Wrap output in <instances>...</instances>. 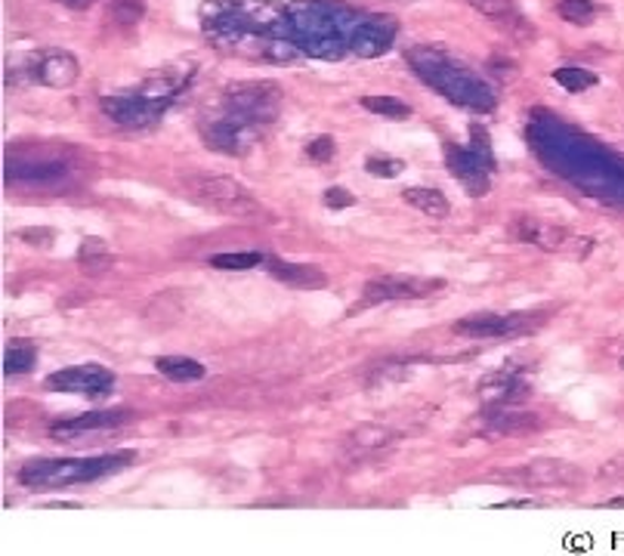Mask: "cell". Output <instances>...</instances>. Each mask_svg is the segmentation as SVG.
Wrapping results in <instances>:
<instances>
[{
	"instance_id": "1",
	"label": "cell",
	"mask_w": 624,
	"mask_h": 556,
	"mask_svg": "<svg viewBox=\"0 0 624 556\" xmlns=\"http://www.w3.org/2000/svg\"><path fill=\"white\" fill-rule=\"evenodd\" d=\"M201 29L208 41L232 56L291 63L303 56L297 47L291 10L279 0H204Z\"/></svg>"
},
{
	"instance_id": "10",
	"label": "cell",
	"mask_w": 624,
	"mask_h": 556,
	"mask_svg": "<svg viewBox=\"0 0 624 556\" xmlns=\"http://www.w3.org/2000/svg\"><path fill=\"white\" fill-rule=\"evenodd\" d=\"M49 390L56 393H78V396H109V390L115 387V375L97 365V362H87V365H71V368H59L47 377Z\"/></svg>"
},
{
	"instance_id": "9",
	"label": "cell",
	"mask_w": 624,
	"mask_h": 556,
	"mask_svg": "<svg viewBox=\"0 0 624 556\" xmlns=\"http://www.w3.org/2000/svg\"><path fill=\"white\" fill-rule=\"evenodd\" d=\"M445 288V278L424 276H380L365 285L361 307H371L380 300H424V297L439 294Z\"/></svg>"
},
{
	"instance_id": "6",
	"label": "cell",
	"mask_w": 624,
	"mask_h": 556,
	"mask_svg": "<svg viewBox=\"0 0 624 556\" xmlns=\"http://www.w3.org/2000/svg\"><path fill=\"white\" fill-rule=\"evenodd\" d=\"M226 109L254 124H269L281 112V87L272 81H242L226 87Z\"/></svg>"
},
{
	"instance_id": "28",
	"label": "cell",
	"mask_w": 624,
	"mask_h": 556,
	"mask_svg": "<svg viewBox=\"0 0 624 556\" xmlns=\"http://www.w3.org/2000/svg\"><path fill=\"white\" fill-rule=\"evenodd\" d=\"M349 440L356 442L359 448H383V445H390L395 440V433L380 424H361L349 433Z\"/></svg>"
},
{
	"instance_id": "14",
	"label": "cell",
	"mask_w": 624,
	"mask_h": 556,
	"mask_svg": "<svg viewBox=\"0 0 624 556\" xmlns=\"http://www.w3.org/2000/svg\"><path fill=\"white\" fill-rule=\"evenodd\" d=\"M395 32V19L390 16H361L356 32L349 37V53H356L361 59H378L387 49L393 47Z\"/></svg>"
},
{
	"instance_id": "3",
	"label": "cell",
	"mask_w": 624,
	"mask_h": 556,
	"mask_svg": "<svg viewBox=\"0 0 624 556\" xmlns=\"http://www.w3.org/2000/svg\"><path fill=\"white\" fill-rule=\"evenodd\" d=\"M409 63L430 87H436L443 97L458 102L464 109H473V112H489V109H494V93L489 90V84L482 81L473 68H467L464 63H458V59H452L443 49H411Z\"/></svg>"
},
{
	"instance_id": "8",
	"label": "cell",
	"mask_w": 624,
	"mask_h": 556,
	"mask_svg": "<svg viewBox=\"0 0 624 556\" xmlns=\"http://www.w3.org/2000/svg\"><path fill=\"white\" fill-rule=\"evenodd\" d=\"M19 75L22 81L44 84V87H53V90H66L71 84L78 81L81 75V66L78 59L68 53V49H41V53H29L19 59Z\"/></svg>"
},
{
	"instance_id": "19",
	"label": "cell",
	"mask_w": 624,
	"mask_h": 556,
	"mask_svg": "<svg viewBox=\"0 0 624 556\" xmlns=\"http://www.w3.org/2000/svg\"><path fill=\"white\" fill-rule=\"evenodd\" d=\"M131 421V411L118 409V411H90V414H81L75 421H66V424L53 426V440L66 442V436H78V433H87V430H112V426H121Z\"/></svg>"
},
{
	"instance_id": "22",
	"label": "cell",
	"mask_w": 624,
	"mask_h": 556,
	"mask_svg": "<svg viewBox=\"0 0 624 556\" xmlns=\"http://www.w3.org/2000/svg\"><path fill=\"white\" fill-rule=\"evenodd\" d=\"M68 164L66 162H29V164H10L7 170V180H22V182H53L59 177H66Z\"/></svg>"
},
{
	"instance_id": "32",
	"label": "cell",
	"mask_w": 624,
	"mask_h": 556,
	"mask_svg": "<svg viewBox=\"0 0 624 556\" xmlns=\"http://www.w3.org/2000/svg\"><path fill=\"white\" fill-rule=\"evenodd\" d=\"M365 170H368L371 177H380V180H393V177H399V174L405 170V164L399 162V158H383V155H371V158L365 162Z\"/></svg>"
},
{
	"instance_id": "4",
	"label": "cell",
	"mask_w": 624,
	"mask_h": 556,
	"mask_svg": "<svg viewBox=\"0 0 624 556\" xmlns=\"http://www.w3.org/2000/svg\"><path fill=\"white\" fill-rule=\"evenodd\" d=\"M136 460V452H115V455H99V458H59V460H29L19 470V482L25 489L53 491L78 486V482H93L102 476L115 474L131 467Z\"/></svg>"
},
{
	"instance_id": "26",
	"label": "cell",
	"mask_w": 624,
	"mask_h": 556,
	"mask_svg": "<svg viewBox=\"0 0 624 556\" xmlns=\"http://www.w3.org/2000/svg\"><path fill=\"white\" fill-rule=\"evenodd\" d=\"M361 109H368V112H375V115L380 118H390V121H405V118H411V105H405L402 99L395 97H383V93H378V97H361Z\"/></svg>"
},
{
	"instance_id": "29",
	"label": "cell",
	"mask_w": 624,
	"mask_h": 556,
	"mask_svg": "<svg viewBox=\"0 0 624 556\" xmlns=\"http://www.w3.org/2000/svg\"><path fill=\"white\" fill-rule=\"evenodd\" d=\"M470 7L482 13L486 19H494V22H520V13H516V7H513V0H470Z\"/></svg>"
},
{
	"instance_id": "16",
	"label": "cell",
	"mask_w": 624,
	"mask_h": 556,
	"mask_svg": "<svg viewBox=\"0 0 624 556\" xmlns=\"http://www.w3.org/2000/svg\"><path fill=\"white\" fill-rule=\"evenodd\" d=\"M479 399L489 409H508V405L528 399V383L516 375H510V371H494V375L479 380Z\"/></svg>"
},
{
	"instance_id": "30",
	"label": "cell",
	"mask_w": 624,
	"mask_h": 556,
	"mask_svg": "<svg viewBox=\"0 0 624 556\" xmlns=\"http://www.w3.org/2000/svg\"><path fill=\"white\" fill-rule=\"evenodd\" d=\"M266 257L264 254H214L208 266L214 269H230V273H245V269H254V266H264Z\"/></svg>"
},
{
	"instance_id": "5",
	"label": "cell",
	"mask_w": 624,
	"mask_h": 556,
	"mask_svg": "<svg viewBox=\"0 0 624 556\" xmlns=\"http://www.w3.org/2000/svg\"><path fill=\"white\" fill-rule=\"evenodd\" d=\"M180 186L192 201L216 213H226V216H254V213H260V204L250 198L245 186L235 182L232 177H223V174L189 170V174L180 177Z\"/></svg>"
},
{
	"instance_id": "13",
	"label": "cell",
	"mask_w": 624,
	"mask_h": 556,
	"mask_svg": "<svg viewBox=\"0 0 624 556\" xmlns=\"http://www.w3.org/2000/svg\"><path fill=\"white\" fill-rule=\"evenodd\" d=\"M161 109H165V105H158V102L146 97L143 90L102 97V112L112 118L115 124H124V127H148L155 118L161 115Z\"/></svg>"
},
{
	"instance_id": "27",
	"label": "cell",
	"mask_w": 624,
	"mask_h": 556,
	"mask_svg": "<svg viewBox=\"0 0 624 556\" xmlns=\"http://www.w3.org/2000/svg\"><path fill=\"white\" fill-rule=\"evenodd\" d=\"M554 81H557L562 90H569V93H584V90L597 87V75L581 66H562L554 71Z\"/></svg>"
},
{
	"instance_id": "24",
	"label": "cell",
	"mask_w": 624,
	"mask_h": 556,
	"mask_svg": "<svg viewBox=\"0 0 624 556\" xmlns=\"http://www.w3.org/2000/svg\"><path fill=\"white\" fill-rule=\"evenodd\" d=\"M34 362H37L34 344L16 341V344L7 349V356H3V371H7V375H29L34 368Z\"/></svg>"
},
{
	"instance_id": "18",
	"label": "cell",
	"mask_w": 624,
	"mask_h": 556,
	"mask_svg": "<svg viewBox=\"0 0 624 556\" xmlns=\"http://www.w3.org/2000/svg\"><path fill=\"white\" fill-rule=\"evenodd\" d=\"M266 269L272 273V278H279L297 291H319L328 285V276L310 263H285L279 257H266Z\"/></svg>"
},
{
	"instance_id": "33",
	"label": "cell",
	"mask_w": 624,
	"mask_h": 556,
	"mask_svg": "<svg viewBox=\"0 0 624 556\" xmlns=\"http://www.w3.org/2000/svg\"><path fill=\"white\" fill-rule=\"evenodd\" d=\"M109 16L121 22V25H133V22L143 19V0H115L109 7Z\"/></svg>"
},
{
	"instance_id": "36",
	"label": "cell",
	"mask_w": 624,
	"mask_h": 556,
	"mask_svg": "<svg viewBox=\"0 0 624 556\" xmlns=\"http://www.w3.org/2000/svg\"><path fill=\"white\" fill-rule=\"evenodd\" d=\"M19 238L29 242L34 247H49L53 245V232L49 230H19Z\"/></svg>"
},
{
	"instance_id": "11",
	"label": "cell",
	"mask_w": 624,
	"mask_h": 556,
	"mask_svg": "<svg viewBox=\"0 0 624 556\" xmlns=\"http://www.w3.org/2000/svg\"><path fill=\"white\" fill-rule=\"evenodd\" d=\"M516 235L528 242V245H538L550 254H566V257H576L581 260L588 251L593 247L591 238H581V235H572L562 226H554V223H538V220H523Z\"/></svg>"
},
{
	"instance_id": "23",
	"label": "cell",
	"mask_w": 624,
	"mask_h": 556,
	"mask_svg": "<svg viewBox=\"0 0 624 556\" xmlns=\"http://www.w3.org/2000/svg\"><path fill=\"white\" fill-rule=\"evenodd\" d=\"M155 368L165 377H170V380H177V383H196V380L204 377V365L189 359V356H158Z\"/></svg>"
},
{
	"instance_id": "7",
	"label": "cell",
	"mask_w": 624,
	"mask_h": 556,
	"mask_svg": "<svg viewBox=\"0 0 624 556\" xmlns=\"http://www.w3.org/2000/svg\"><path fill=\"white\" fill-rule=\"evenodd\" d=\"M201 140H204V146L214 148L220 155L242 158V155H247L250 148L257 146L260 133H257L254 121H247V118L235 115V112L226 109V115L201 121Z\"/></svg>"
},
{
	"instance_id": "12",
	"label": "cell",
	"mask_w": 624,
	"mask_h": 556,
	"mask_svg": "<svg viewBox=\"0 0 624 556\" xmlns=\"http://www.w3.org/2000/svg\"><path fill=\"white\" fill-rule=\"evenodd\" d=\"M445 162H448L452 177L467 189V196H489V189H492V182H489L492 164L486 162V158H479L473 148H455L452 143H445Z\"/></svg>"
},
{
	"instance_id": "20",
	"label": "cell",
	"mask_w": 624,
	"mask_h": 556,
	"mask_svg": "<svg viewBox=\"0 0 624 556\" xmlns=\"http://www.w3.org/2000/svg\"><path fill=\"white\" fill-rule=\"evenodd\" d=\"M402 201L411 204L414 211L424 213V216H433V220H445V216L452 213V204H448V198H445L439 189L414 186V189H405V192H402Z\"/></svg>"
},
{
	"instance_id": "35",
	"label": "cell",
	"mask_w": 624,
	"mask_h": 556,
	"mask_svg": "<svg viewBox=\"0 0 624 556\" xmlns=\"http://www.w3.org/2000/svg\"><path fill=\"white\" fill-rule=\"evenodd\" d=\"M307 155H310L312 162L328 164L331 155H334V140L331 136H315V140L307 143Z\"/></svg>"
},
{
	"instance_id": "31",
	"label": "cell",
	"mask_w": 624,
	"mask_h": 556,
	"mask_svg": "<svg viewBox=\"0 0 624 556\" xmlns=\"http://www.w3.org/2000/svg\"><path fill=\"white\" fill-rule=\"evenodd\" d=\"M559 16L572 25H591L593 16H597V7L593 0H559Z\"/></svg>"
},
{
	"instance_id": "21",
	"label": "cell",
	"mask_w": 624,
	"mask_h": 556,
	"mask_svg": "<svg viewBox=\"0 0 624 556\" xmlns=\"http://www.w3.org/2000/svg\"><path fill=\"white\" fill-rule=\"evenodd\" d=\"M115 263V254L109 251V245L102 238H83L78 247V266H81L83 276H102L109 273Z\"/></svg>"
},
{
	"instance_id": "25",
	"label": "cell",
	"mask_w": 624,
	"mask_h": 556,
	"mask_svg": "<svg viewBox=\"0 0 624 556\" xmlns=\"http://www.w3.org/2000/svg\"><path fill=\"white\" fill-rule=\"evenodd\" d=\"M538 426L535 414H520V411L498 409L489 414V433H516V430H532Z\"/></svg>"
},
{
	"instance_id": "15",
	"label": "cell",
	"mask_w": 624,
	"mask_h": 556,
	"mask_svg": "<svg viewBox=\"0 0 624 556\" xmlns=\"http://www.w3.org/2000/svg\"><path fill=\"white\" fill-rule=\"evenodd\" d=\"M528 322L526 315H498V312H477V315H467L452 325L455 334L460 337H473V341H494V337H508L523 331Z\"/></svg>"
},
{
	"instance_id": "37",
	"label": "cell",
	"mask_w": 624,
	"mask_h": 556,
	"mask_svg": "<svg viewBox=\"0 0 624 556\" xmlns=\"http://www.w3.org/2000/svg\"><path fill=\"white\" fill-rule=\"evenodd\" d=\"M66 7H71V10H87V7H93V0H63Z\"/></svg>"
},
{
	"instance_id": "34",
	"label": "cell",
	"mask_w": 624,
	"mask_h": 556,
	"mask_svg": "<svg viewBox=\"0 0 624 556\" xmlns=\"http://www.w3.org/2000/svg\"><path fill=\"white\" fill-rule=\"evenodd\" d=\"M322 201H325V208H331V211H344V208L356 204V196L349 189H344V186H331Z\"/></svg>"
},
{
	"instance_id": "17",
	"label": "cell",
	"mask_w": 624,
	"mask_h": 556,
	"mask_svg": "<svg viewBox=\"0 0 624 556\" xmlns=\"http://www.w3.org/2000/svg\"><path fill=\"white\" fill-rule=\"evenodd\" d=\"M513 479L526 482L532 489H547V486H572L578 482V470L566 460H532L523 470L510 474Z\"/></svg>"
},
{
	"instance_id": "2",
	"label": "cell",
	"mask_w": 624,
	"mask_h": 556,
	"mask_svg": "<svg viewBox=\"0 0 624 556\" xmlns=\"http://www.w3.org/2000/svg\"><path fill=\"white\" fill-rule=\"evenodd\" d=\"M288 10L294 25V41L297 47L303 49V56L328 59V63L344 59L349 53V37L356 32L359 19L365 16L331 0H294Z\"/></svg>"
}]
</instances>
